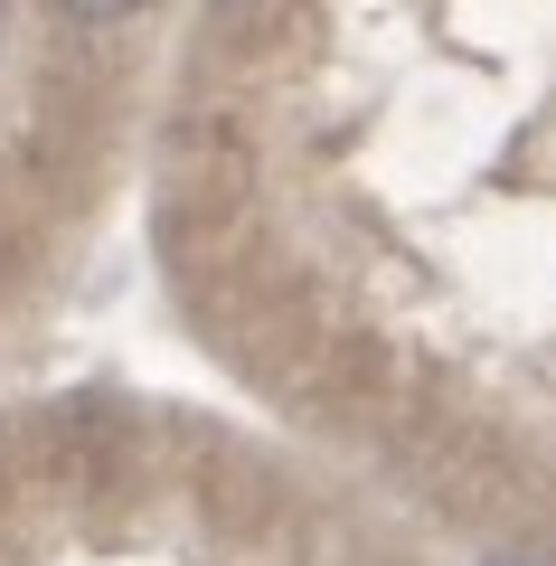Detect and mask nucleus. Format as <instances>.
<instances>
[{
  "label": "nucleus",
  "mask_w": 556,
  "mask_h": 566,
  "mask_svg": "<svg viewBox=\"0 0 556 566\" xmlns=\"http://www.w3.org/2000/svg\"><path fill=\"white\" fill-rule=\"evenodd\" d=\"M57 10H66V20H133L141 0H57Z\"/></svg>",
  "instance_id": "nucleus-1"
},
{
  "label": "nucleus",
  "mask_w": 556,
  "mask_h": 566,
  "mask_svg": "<svg viewBox=\"0 0 556 566\" xmlns=\"http://www.w3.org/2000/svg\"><path fill=\"white\" fill-rule=\"evenodd\" d=\"M491 566H518V557H491Z\"/></svg>",
  "instance_id": "nucleus-3"
},
{
  "label": "nucleus",
  "mask_w": 556,
  "mask_h": 566,
  "mask_svg": "<svg viewBox=\"0 0 556 566\" xmlns=\"http://www.w3.org/2000/svg\"><path fill=\"white\" fill-rule=\"evenodd\" d=\"M208 10H218V20H255V0H208Z\"/></svg>",
  "instance_id": "nucleus-2"
}]
</instances>
